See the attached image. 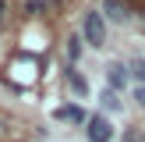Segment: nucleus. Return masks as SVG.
I'll return each mask as SVG.
<instances>
[{
    "mask_svg": "<svg viewBox=\"0 0 145 142\" xmlns=\"http://www.w3.org/2000/svg\"><path fill=\"white\" fill-rule=\"evenodd\" d=\"M25 11L35 18V14H42V11H46V4H42V0H28V4H25Z\"/></svg>",
    "mask_w": 145,
    "mask_h": 142,
    "instance_id": "nucleus-10",
    "label": "nucleus"
},
{
    "mask_svg": "<svg viewBox=\"0 0 145 142\" xmlns=\"http://www.w3.org/2000/svg\"><path fill=\"white\" fill-rule=\"evenodd\" d=\"M4 11H7V4L0 0V28H4Z\"/></svg>",
    "mask_w": 145,
    "mask_h": 142,
    "instance_id": "nucleus-13",
    "label": "nucleus"
},
{
    "mask_svg": "<svg viewBox=\"0 0 145 142\" xmlns=\"http://www.w3.org/2000/svg\"><path fill=\"white\" fill-rule=\"evenodd\" d=\"M99 103H103V110H110V114H117L120 106H124V103L117 99V89H110V85L103 89V96H99Z\"/></svg>",
    "mask_w": 145,
    "mask_h": 142,
    "instance_id": "nucleus-7",
    "label": "nucleus"
},
{
    "mask_svg": "<svg viewBox=\"0 0 145 142\" xmlns=\"http://www.w3.org/2000/svg\"><path fill=\"white\" fill-rule=\"evenodd\" d=\"M85 135H89V142H113V124L103 114H92L85 124Z\"/></svg>",
    "mask_w": 145,
    "mask_h": 142,
    "instance_id": "nucleus-2",
    "label": "nucleus"
},
{
    "mask_svg": "<svg viewBox=\"0 0 145 142\" xmlns=\"http://www.w3.org/2000/svg\"><path fill=\"white\" fill-rule=\"evenodd\" d=\"M82 39L89 43V46H106V14L103 11H89L82 18Z\"/></svg>",
    "mask_w": 145,
    "mask_h": 142,
    "instance_id": "nucleus-1",
    "label": "nucleus"
},
{
    "mask_svg": "<svg viewBox=\"0 0 145 142\" xmlns=\"http://www.w3.org/2000/svg\"><path fill=\"white\" fill-rule=\"evenodd\" d=\"M82 36H71V39H67V46H64V50H67V60L71 64H78V60H82Z\"/></svg>",
    "mask_w": 145,
    "mask_h": 142,
    "instance_id": "nucleus-8",
    "label": "nucleus"
},
{
    "mask_svg": "<svg viewBox=\"0 0 145 142\" xmlns=\"http://www.w3.org/2000/svg\"><path fill=\"white\" fill-rule=\"evenodd\" d=\"M135 99H138V106L145 110V85H138V89H135Z\"/></svg>",
    "mask_w": 145,
    "mask_h": 142,
    "instance_id": "nucleus-12",
    "label": "nucleus"
},
{
    "mask_svg": "<svg viewBox=\"0 0 145 142\" xmlns=\"http://www.w3.org/2000/svg\"><path fill=\"white\" fill-rule=\"evenodd\" d=\"M131 82V64H120V60H110L106 64V85L110 89H124V85Z\"/></svg>",
    "mask_w": 145,
    "mask_h": 142,
    "instance_id": "nucleus-3",
    "label": "nucleus"
},
{
    "mask_svg": "<svg viewBox=\"0 0 145 142\" xmlns=\"http://www.w3.org/2000/svg\"><path fill=\"white\" fill-rule=\"evenodd\" d=\"M64 78H67V89L74 92V96H82V99L89 96V78H85V75H78V71H74V64L64 71Z\"/></svg>",
    "mask_w": 145,
    "mask_h": 142,
    "instance_id": "nucleus-6",
    "label": "nucleus"
},
{
    "mask_svg": "<svg viewBox=\"0 0 145 142\" xmlns=\"http://www.w3.org/2000/svg\"><path fill=\"white\" fill-rule=\"evenodd\" d=\"M53 117H57V121H71V124H89V110H85V106H78V103L57 106Z\"/></svg>",
    "mask_w": 145,
    "mask_h": 142,
    "instance_id": "nucleus-5",
    "label": "nucleus"
},
{
    "mask_svg": "<svg viewBox=\"0 0 145 142\" xmlns=\"http://www.w3.org/2000/svg\"><path fill=\"white\" fill-rule=\"evenodd\" d=\"M131 78H138V85H145V57L131 60Z\"/></svg>",
    "mask_w": 145,
    "mask_h": 142,
    "instance_id": "nucleus-9",
    "label": "nucleus"
},
{
    "mask_svg": "<svg viewBox=\"0 0 145 142\" xmlns=\"http://www.w3.org/2000/svg\"><path fill=\"white\" fill-rule=\"evenodd\" d=\"M103 14L113 25H127L131 21V4L127 0H103Z\"/></svg>",
    "mask_w": 145,
    "mask_h": 142,
    "instance_id": "nucleus-4",
    "label": "nucleus"
},
{
    "mask_svg": "<svg viewBox=\"0 0 145 142\" xmlns=\"http://www.w3.org/2000/svg\"><path fill=\"white\" fill-rule=\"evenodd\" d=\"M142 28H145V14H142Z\"/></svg>",
    "mask_w": 145,
    "mask_h": 142,
    "instance_id": "nucleus-14",
    "label": "nucleus"
},
{
    "mask_svg": "<svg viewBox=\"0 0 145 142\" xmlns=\"http://www.w3.org/2000/svg\"><path fill=\"white\" fill-rule=\"evenodd\" d=\"M124 142H145V135L138 131V128H127V131H124Z\"/></svg>",
    "mask_w": 145,
    "mask_h": 142,
    "instance_id": "nucleus-11",
    "label": "nucleus"
}]
</instances>
